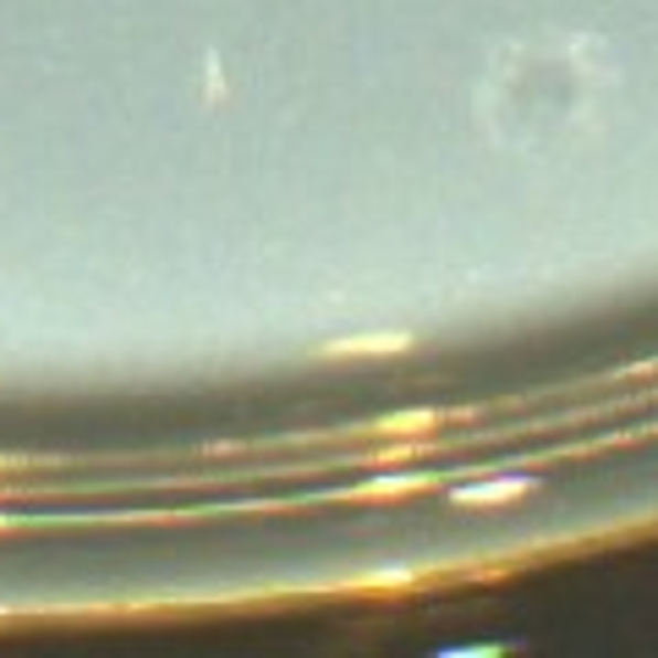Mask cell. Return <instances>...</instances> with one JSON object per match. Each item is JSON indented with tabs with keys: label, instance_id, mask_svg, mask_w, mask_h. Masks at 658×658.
Wrapping results in <instances>:
<instances>
[{
	"label": "cell",
	"instance_id": "cell-1",
	"mask_svg": "<svg viewBox=\"0 0 658 658\" xmlns=\"http://www.w3.org/2000/svg\"><path fill=\"white\" fill-rule=\"evenodd\" d=\"M527 489H532L527 478H489V484L456 489V505H499V499H516V494H527Z\"/></svg>",
	"mask_w": 658,
	"mask_h": 658
},
{
	"label": "cell",
	"instance_id": "cell-2",
	"mask_svg": "<svg viewBox=\"0 0 658 658\" xmlns=\"http://www.w3.org/2000/svg\"><path fill=\"white\" fill-rule=\"evenodd\" d=\"M406 335H362V340H335L329 357H384V351H401Z\"/></svg>",
	"mask_w": 658,
	"mask_h": 658
},
{
	"label": "cell",
	"instance_id": "cell-3",
	"mask_svg": "<svg viewBox=\"0 0 658 658\" xmlns=\"http://www.w3.org/2000/svg\"><path fill=\"white\" fill-rule=\"evenodd\" d=\"M6 527H11V521H6V516H0V532H6Z\"/></svg>",
	"mask_w": 658,
	"mask_h": 658
}]
</instances>
